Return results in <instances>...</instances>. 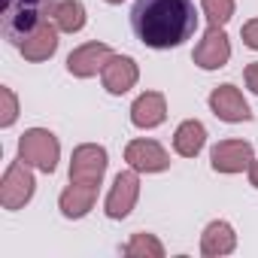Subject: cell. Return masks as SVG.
<instances>
[{
  "instance_id": "12",
  "label": "cell",
  "mask_w": 258,
  "mask_h": 258,
  "mask_svg": "<svg viewBox=\"0 0 258 258\" xmlns=\"http://www.w3.org/2000/svg\"><path fill=\"white\" fill-rule=\"evenodd\" d=\"M100 79H103V88L109 94H124L131 91L140 79V70H137V61L127 58V55H112L103 70H100Z\"/></svg>"
},
{
  "instance_id": "5",
  "label": "cell",
  "mask_w": 258,
  "mask_h": 258,
  "mask_svg": "<svg viewBox=\"0 0 258 258\" xmlns=\"http://www.w3.org/2000/svg\"><path fill=\"white\" fill-rule=\"evenodd\" d=\"M106 173V149L94 143H82L73 149L70 161V182H85V185H100Z\"/></svg>"
},
{
  "instance_id": "9",
  "label": "cell",
  "mask_w": 258,
  "mask_h": 258,
  "mask_svg": "<svg viewBox=\"0 0 258 258\" xmlns=\"http://www.w3.org/2000/svg\"><path fill=\"white\" fill-rule=\"evenodd\" d=\"M124 161L137 173H161L170 167V155L155 140H131L124 146Z\"/></svg>"
},
{
  "instance_id": "23",
  "label": "cell",
  "mask_w": 258,
  "mask_h": 258,
  "mask_svg": "<svg viewBox=\"0 0 258 258\" xmlns=\"http://www.w3.org/2000/svg\"><path fill=\"white\" fill-rule=\"evenodd\" d=\"M243 76H246V85L258 94V61H252V64L246 67V73H243Z\"/></svg>"
},
{
  "instance_id": "21",
  "label": "cell",
  "mask_w": 258,
  "mask_h": 258,
  "mask_svg": "<svg viewBox=\"0 0 258 258\" xmlns=\"http://www.w3.org/2000/svg\"><path fill=\"white\" fill-rule=\"evenodd\" d=\"M0 103H4V109H0V124L4 127H10L16 118H19V100H16V94H13V88H0Z\"/></svg>"
},
{
  "instance_id": "17",
  "label": "cell",
  "mask_w": 258,
  "mask_h": 258,
  "mask_svg": "<svg viewBox=\"0 0 258 258\" xmlns=\"http://www.w3.org/2000/svg\"><path fill=\"white\" fill-rule=\"evenodd\" d=\"M204 143H207V127L198 118H185L176 127V134H173V149L182 158H195L204 149Z\"/></svg>"
},
{
  "instance_id": "10",
  "label": "cell",
  "mask_w": 258,
  "mask_h": 258,
  "mask_svg": "<svg viewBox=\"0 0 258 258\" xmlns=\"http://www.w3.org/2000/svg\"><path fill=\"white\" fill-rule=\"evenodd\" d=\"M191 58H195V64L201 70H219V67H225L228 58H231V43H228L225 28H213L210 25V31L204 34V40L195 46Z\"/></svg>"
},
{
  "instance_id": "15",
  "label": "cell",
  "mask_w": 258,
  "mask_h": 258,
  "mask_svg": "<svg viewBox=\"0 0 258 258\" xmlns=\"http://www.w3.org/2000/svg\"><path fill=\"white\" fill-rule=\"evenodd\" d=\"M97 201V185H85V182H70L64 191H61V213L67 219H82Z\"/></svg>"
},
{
  "instance_id": "18",
  "label": "cell",
  "mask_w": 258,
  "mask_h": 258,
  "mask_svg": "<svg viewBox=\"0 0 258 258\" xmlns=\"http://www.w3.org/2000/svg\"><path fill=\"white\" fill-rule=\"evenodd\" d=\"M52 22L61 34H79L85 28V7L82 0H58L52 10Z\"/></svg>"
},
{
  "instance_id": "8",
  "label": "cell",
  "mask_w": 258,
  "mask_h": 258,
  "mask_svg": "<svg viewBox=\"0 0 258 258\" xmlns=\"http://www.w3.org/2000/svg\"><path fill=\"white\" fill-rule=\"evenodd\" d=\"M115 52L106 46V43H82L76 46L70 55H67V73L76 76V79H88V76H97L103 70V64L112 58Z\"/></svg>"
},
{
  "instance_id": "25",
  "label": "cell",
  "mask_w": 258,
  "mask_h": 258,
  "mask_svg": "<svg viewBox=\"0 0 258 258\" xmlns=\"http://www.w3.org/2000/svg\"><path fill=\"white\" fill-rule=\"evenodd\" d=\"M106 4H121V0H106Z\"/></svg>"
},
{
  "instance_id": "14",
  "label": "cell",
  "mask_w": 258,
  "mask_h": 258,
  "mask_svg": "<svg viewBox=\"0 0 258 258\" xmlns=\"http://www.w3.org/2000/svg\"><path fill=\"white\" fill-rule=\"evenodd\" d=\"M164 118H167V100H164L161 91H146L131 106V121H134V127H140V131H152V127H158Z\"/></svg>"
},
{
  "instance_id": "13",
  "label": "cell",
  "mask_w": 258,
  "mask_h": 258,
  "mask_svg": "<svg viewBox=\"0 0 258 258\" xmlns=\"http://www.w3.org/2000/svg\"><path fill=\"white\" fill-rule=\"evenodd\" d=\"M19 52H22L28 61H49V58L58 52V25L46 19L37 31H31V34L19 43Z\"/></svg>"
},
{
  "instance_id": "1",
  "label": "cell",
  "mask_w": 258,
  "mask_h": 258,
  "mask_svg": "<svg viewBox=\"0 0 258 258\" xmlns=\"http://www.w3.org/2000/svg\"><path fill=\"white\" fill-rule=\"evenodd\" d=\"M131 28L149 49H176L198 31L195 0H137Z\"/></svg>"
},
{
  "instance_id": "7",
  "label": "cell",
  "mask_w": 258,
  "mask_h": 258,
  "mask_svg": "<svg viewBox=\"0 0 258 258\" xmlns=\"http://www.w3.org/2000/svg\"><path fill=\"white\" fill-rule=\"evenodd\" d=\"M255 161L252 143L246 140H222L210 149V164L216 173H243Z\"/></svg>"
},
{
  "instance_id": "20",
  "label": "cell",
  "mask_w": 258,
  "mask_h": 258,
  "mask_svg": "<svg viewBox=\"0 0 258 258\" xmlns=\"http://www.w3.org/2000/svg\"><path fill=\"white\" fill-rule=\"evenodd\" d=\"M124 255H152V258H161L164 255V246L152 234H134L131 243L124 246Z\"/></svg>"
},
{
  "instance_id": "22",
  "label": "cell",
  "mask_w": 258,
  "mask_h": 258,
  "mask_svg": "<svg viewBox=\"0 0 258 258\" xmlns=\"http://www.w3.org/2000/svg\"><path fill=\"white\" fill-rule=\"evenodd\" d=\"M240 37H243V43H246L249 49H255V52H258V19L246 22V25L240 28Z\"/></svg>"
},
{
  "instance_id": "6",
  "label": "cell",
  "mask_w": 258,
  "mask_h": 258,
  "mask_svg": "<svg viewBox=\"0 0 258 258\" xmlns=\"http://www.w3.org/2000/svg\"><path fill=\"white\" fill-rule=\"evenodd\" d=\"M137 198H140L137 170H134V167H131V170H121V173L112 179V188H109V195H106L103 210H106L109 219H124V216H131Z\"/></svg>"
},
{
  "instance_id": "4",
  "label": "cell",
  "mask_w": 258,
  "mask_h": 258,
  "mask_svg": "<svg viewBox=\"0 0 258 258\" xmlns=\"http://www.w3.org/2000/svg\"><path fill=\"white\" fill-rule=\"evenodd\" d=\"M34 173L28 161H13L4 173V182H0V201H4L7 210H19L34 198Z\"/></svg>"
},
{
  "instance_id": "19",
  "label": "cell",
  "mask_w": 258,
  "mask_h": 258,
  "mask_svg": "<svg viewBox=\"0 0 258 258\" xmlns=\"http://www.w3.org/2000/svg\"><path fill=\"white\" fill-rule=\"evenodd\" d=\"M201 10L213 28H225L234 16V0H201Z\"/></svg>"
},
{
  "instance_id": "24",
  "label": "cell",
  "mask_w": 258,
  "mask_h": 258,
  "mask_svg": "<svg viewBox=\"0 0 258 258\" xmlns=\"http://www.w3.org/2000/svg\"><path fill=\"white\" fill-rule=\"evenodd\" d=\"M249 182L258 188V161H252V164H249Z\"/></svg>"
},
{
  "instance_id": "3",
  "label": "cell",
  "mask_w": 258,
  "mask_h": 258,
  "mask_svg": "<svg viewBox=\"0 0 258 258\" xmlns=\"http://www.w3.org/2000/svg\"><path fill=\"white\" fill-rule=\"evenodd\" d=\"M19 158L28 161L31 167L43 170V173H55L58 158H61L58 137L52 131H46V127H31L19 140Z\"/></svg>"
},
{
  "instance_id": "2",
  "label": "cell",
  "mask_w": 258,
  "mask_h": 258,
  "mask_svg": "<svg viewBox=\"0 0 258 258\" xmlns=\"http://www.w3.org/2000/svg\"><path fill=\"white\" fill-rule=\"evenodd\" d=\"M55 0H7L4 4V28L7 37L19 46L31 31H37L46 16H52Z\"/></svg>"
},
{
  "instance_id": "16",
  "label": "cell",
  "mask_w": 258,
  "mask_h": 258,
  "mask_svg": "<svg viewBox=\"0 0 258 258\" xmlns=\"http://www.w3.org/2000/svg\"><path fill=\"white\" fill-rule=\"evenodd\" d=\"M234 246H237V234L228 222H210L204 228V237H201V252L204 255H210V258L228 255V252H234Z\"/></svg>"
},
{
  "instance_id": "11",
  "label": "cell",
  "mask_w": 258,
  "mask_h": 258,
  "mask_svg": "<svg viewBox=\"0 0 258 258\" xmlns=\"http://www.w3.org/2000/svg\"><path fill=\"white\" fill-rule=\"evenodd\" d=\"M210 109L228 121V124H237V121H249L252 118V109L243 97V91L237 85H219L210 91Z\"/></svg>"
}]
</instances>
